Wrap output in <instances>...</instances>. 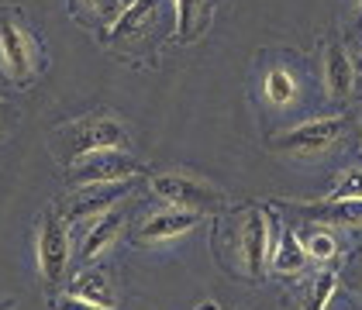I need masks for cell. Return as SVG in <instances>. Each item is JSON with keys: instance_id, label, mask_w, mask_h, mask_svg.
I'll list each match as a JSON object with an SVG mask.
<instances>
[{"instance_id": "15", "label": "cell", "mask_w": 362, "mask_h": 310, "mask_svg": "<svg viewBox=\"0 0 362 310\" xmlns=\"http://www.w3.org/2000/svg\"><path fill=\"white\" fill-rule=\"evenodd\" d=\"M156 14V0H132L111 25V38H135Z\"/></svg>"}, {"instance_id": "22", "label": "cell", "mask_w": 362, "mask_h": 310, "mask_svg": "<svg viewBox=\"0 0 362 310\" xmlns=\"http://www.w3.org/2000/svg\"><path fill=\"white\" fill-rule=\"evenodd\" d=\"M52 310H104V307H93V304H86V300H76V297H59L56 304H52Z\"/></svg>"}, {"instance_id": "13", "label": "cell", "mask_w": 362, "mask_h": 310, "mask_svg": "<svg viewBox=\"0 0 362 310\" xmlns=\"http://www.w3.org/2000/svg\"><path fill=\"white\" fill-rule=\"evenodd\" d=\"M121 225H124V214H121V210L100 214V217L93 221V227L86 231V242H83V249H80V258L93 262L100 252H107V249L114 245V238H117V231H121Z\"/></svg>"}, {"instance_id": "8", "label": "cell", "mask_w": 362, "mask_h": 310, "mask_svg": "<svg viewBox=\"0 0 362 310\" xmlns=\"http://www.w3.org/2000/svg\"><path fill=\"white\" fill-rule=\"evenodd\" d=\"M242 258L249 276L266 273V258H269V214L266 210H252L245 227H242Z\"/></svg>"}, {"instance_id": "6", "label": "cell", "mask_w": 362, "mask_h": 310, "mask_svg": "<svg viewBox=\"0 0 362 310\" xmlns=\"http://www.w3.org/2000/svg\"><path fill=\"white\" fill-rule=\"evenodd\" d=\"M38 273L49 286H59L62 282V273L69 266V231H66V221L62 214L49 210L42 217V227H38Z\"/></svg>"}, {"instance_id": "2", "label": "cell", "mask_w": 362, "mask_h": 310, "mask_svg": "<svg viewBox=\"0 0 362 310\" xmlns=\"http://www.w3.org/2000/svg\"><path fill=\"white\" fill-rule=\"evenodd\" d=\"M152 193L159 200H166L169 207H180V210H207V207H218L221 193L214 186H207L204 179L187 176V172H159L152 179Z\"/></svg>"}, {"instance_id": "12", "label": "cell", "mask_w": 362, "mask_h": 310, "mask_svg": "<svg viewBox=\"0 0 362 310\" xmlns=\"http://www.w3.org/2000/svg\"><path fill=\"white\" fill-rule=\"evenodd\" d=\"M352 80H356L352 59H349V52L338 42H332L328 52H325V83H328V93L332 97H349L352 93Z\"/></svg>"}, {"instance_id": "24", "label": "cell", "mask_w": 362, "mask_h": 310, "mask_svg": "<svg viewBox=\"0 0 362 310\" xmlns=\"http://www.w3.org/2000/svg\"><path fill=\"white\" fill-rule=\"evenodd\" d=\"M11 307V300H0V310H7Z\"/></svg>"}, {"instance_id": "20", "label": "cell", "mask_w": 362, "mask_h": 310, "mask_svg": "<svg viewBox=\"0 0 362 310\" xmlns=\"http://www.w3.org/2000/svg\"><path fill=\"white\" fill-rule=\"evenodd\" d=\"M304 249H307V258H317V262H328V258H334V238L328 234V231H314L310 238L304 242Z\"/></svg>"}, {"instance_id": "10", "label": "cell", "mask_w": 362, "mask_h": 310, "mask_svg": "<svg viewBox=\"0 0 362 310\" xmlns=\"http://www.w3.org/2000/svg\"><path fill=\"white\" fill-rule=\"evenodd\" d=\"M297 210L310 221H325L338 227H362V200H321V203H297Z\"/></svg>"}, {"instance_id": "19", "label": "cell", "mask_w": 362, "mask_h": 310, "mask_svg": "<svg viewBox=\"0 0 362 310\" xmlns=\"http://www.w3.org/2000/svg\"><path fill=\"white\" fill-rule=\"evenodd\" d=\"M325 200H362V169L345 172Z\"/></svg>"}, {"instance_id": "14", "label": "cell", "mask_w": 362, "mask_h": 310, "mask_svg": "<svg viewBox=\"0 0 362 310\" xmlns=\"http://www.w3.org/2000/svg\"><path fill=\"white\" fill-rule=\"evenodd\" d=\"M304 266H307L304 242L297 238L293 227H283V231H279L276 249H273V269L283 273V276H297V273H304Z\"/></svg>"}, {"instance_id": "4", "label": "cell", "mask_w": 362, "mask_h": 310, "mask_svg": "<svg viewBox=\"0 0 362 310\" xmlns=\"http://www.w3.org/2000/svg\"><path fill=\"white\" fill-rule=\"evenodd\" d=\"M35 59H38V49H35L31 31L21 21L4 14L0 18V66H4V73L14 83H28L31 73H35Z\"/></svg>"}, {"instance_id": "3", "label": "cell", "mask_w": 362, "mask_h": 310, "mask_svg": "<svg viewBox=\"0 0 362 310\" xmlns=\"http://www.w3.org/2000/svg\"><path fill=\"white\" fill-rule=\"evenodd\" d=\"M69 145H73V159H83L93 152H124L128 131L121 121H114L107 114H93V117H83L80 124H73Z\"/></svg>"}, {"instance_id": "17", "label": "cell", "mask_w": 362, "mask_h": 310, "mask_svg": "<svg viewBox=\"0 0 362 310\" xmlns=\"http://www.w3.org/2000/svg\"><path fill=\"white\" fill-rule=\"evenodd\" d=\"M173 7H176V38L180 42L194 38V18L200 11V0H173Z\"/></svg>"}, {"instance_id": "16", "label": "cell", "mask_w": 362, "mask_h": 310, "mask_svg": "<svg viewBox=\"0 0 362 310\" xmlns=\"http://www.w3.org/2000/svg\"><path fill=\"white\" fill-rule=\"evenodd\" d=\"M266 97L276 104V107H286L293 97H297V83L286 69H269L266 73Z\"/></svg>"}, {"instance_id": "18", "label": "cell", "mask_w": 362, "mask_h": 310, "mask_svg": "<svg viewBox=\"0 0 362 310\" xmlns=\"http://www.w3.org/2000/svg\"><path fill=\"white\" fill-rule=\"evenodd\" d=\"M334 286H338V273H334V269L321 273V276H317V282H314L310 307H307V310H328V304H332V297H334Z\"/></svg>"}, {"instance_id": "1", "label": "cell", "mask_w": 362, "mask_h": 310, "mask_svg": "<svg viewBox=\"0 0 362 310\" xmlns=\"http://www.w3.org/2000/svg\"><path fill=\"white\" fill-rule=\"evenodd\" d=\"M145 166L135 162L124 152H93L83 159L69 162V179L76 186H104V183H124V179H139Z\"/></svg>"}, {"instance_id": "5", "label": "cell", "mask_w": 362, "mask_h": 310, "mask_svg": "<svg viewBox=\"0 0 362 310\" xmlns=\"http://www.w3.org/2000/svg\"><path fill=\"white\" fill-rule=\"evenodd\" d=\"M341 135H345V117H314L276 135L273 148L293 152V155H317V152H328Z\"/></svg>"}, {"instance_id": "9", "label": "cell", "mask_w": 362, "mask_h": 310, "mask_svg": "<svg viewBox=\"0 0 362 310\" xmlns=\"http://www.w3.org/2000/svg\"><path fill=\"white\" fill-rule=\"evenodd\" d=\"M200 221V214L194 210H180V207H169L152 214L145 225L139 227V242H169V238H180V234H190Z\"/></svg>"}, {"instance_id": "21", "label": "cell", "mask_w": 362, "mask_h": 310, "mask_svg": "<svg viewBox=\"0 0 362 310\" xmlns=\"http://www.w3.org/2000/svg\"><path fill=\"white\" fill-rule=\"evenodd\" d=\"M86 7H90V11H97L100 18H117V14L124 11V4H121V0H86Z\"/></svg>"}, {"instance_id": "25", "label": "cell", "mask_w": 362, "mask_h": 310, "mask_svg": "<svg viewBox=\"0 0 362 310\" xmlns=\"http://www.w3.org/2000/svg\"><path fill=\"white\" fill-rule=\"evenodd\" d=\"M359 28H362V0H359Z\"/></svg>"}, {"instance_id": "11", "label": "cell", "mask_w": 362, "mask_h": 310, "mask_svg": "<svg viewBox=\"0 0 362 310\" xmlns=\"http://www.w3.org/2000/svg\"><path fill=\"white\" fill-rule=\"evenodd\" d=\"M69 297L86 300V304H93V307L114 310V286H111V280H107V273H100V269L80 273V276L73 280V286H69Z\"/></svg>"}, {"instance_id": "7", "label": "cell", "mask_w": 362, "mask_h": 310, "mask_svg": "<svg viewBox=\"0 0 362 310\" xmlns=\"http://www.w3.org/2000/svg\"><path fill=\"white\" fill-rule=\"evenodd\" d=\"M139 179H124V183H104V186H80V193L73 197V207H69V221H83V217H100V214H107L114 210V203L124 197V193H132V186H135Z\"/></svg>"}, {"instance_id": "23", "label": "cell", "mask_w": 362, "mask_h": 310, "mask_svg": "<svg viewBox=\"0 0 362 310\" xmlns=\"http://www.w3.org/2000/svg\"><path fill=\"white\" fill-rule=\"evenodd\" d=\"M197 310H218V304H211V300H207V304H200Z\"/></svg>"}]
</instances>
